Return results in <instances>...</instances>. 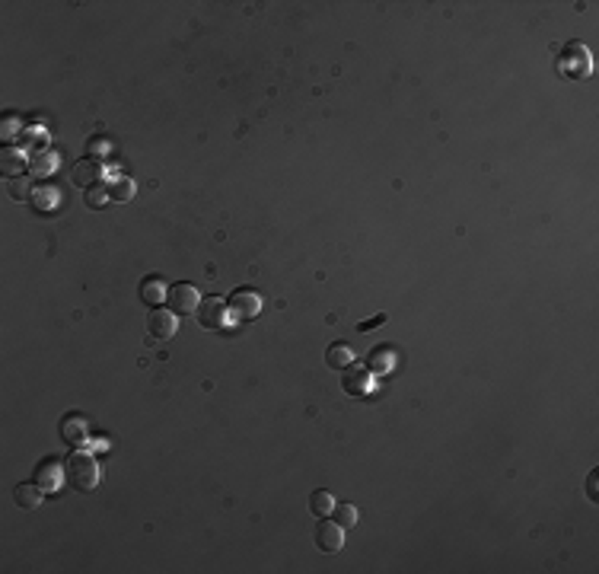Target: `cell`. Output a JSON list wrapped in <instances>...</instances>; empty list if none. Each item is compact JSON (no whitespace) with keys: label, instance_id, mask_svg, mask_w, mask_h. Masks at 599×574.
Returning <instances> with one entry per match:
<instances>
[{"label":"cell","instance_id":"1","mask_svg":"<svg viewBox=\"0 0 599 574\" xmlns=\"http://www.w3.org/2000/svg\"><path fill=\"white\" fill-rule=\"evenodd\" d=\"M99 463L96 456L86 453V450H74V453L64 460V479L71 482V488L77 491H96L99 485Z\"/></svg>","mask_w":599,"mask_h":574},{"label":"cell","instance_id":"2","mask_svg":"<svg viewBox=\"0 0 599 574\" xmlns=\"http://www.w3.org/2000/svg\"><path fill=\"white\" fill-rule=\"evenodd\" d=\"M558 67H561V74L571 77V80H577V77H587V74H590V48L581 45V42H571V45H564L561 58H558Z\"/></svg>","mask_w":599,"mask_h":574},{"label":"cell","instance_id":"3","mask_svg":"<svg viewBox=\"0 0 599 574\" xmlns=\"http://www.w3.org/2000/svg\"><path fill=\"white\" fill-rule=\"evenodd\" d=\"M198 323H201V329H207V332H223L227 329V319H230V310H227V303H223L220 297H204L201 303H198Z\"/></svg>","mask_w":599,"mask_h":574},{"label":"cell","instance_id":"4","mask_svg":"<svg viewBox=\"0 0 599 574\" xmlns=\"http://www.w3.org/2000/svg\"><path fill=\"white\" fill-rule=\"evenodd\" d=\"M227 310H230V319H255L262 313V300L249 287H236L227 300Z\"/></svg>","mask_w":599,"mask_h":574},{"label":"cell","instance_id":"5","mask_svg":"<svg viewBox=\"0 0 599 574\" xmlns=\"http://www.w3.org/2000/svg\"><path fill=\"white\" fill-rule=\"evenodd\" d=\"M166 300H169V310H173L175 316H188V313H198V290H194L192 284H173L166 290Z\"/></svg>","mask_w":599,"mask_h":574},{"label":"cell","instance_id":"6","mask_svg":"<svg viewBox=\"0 0 599 574\" xmlns=\"http://www.w3.org/2000/svg\"><path fill=\"white\" fill-rule=\"evenodd\" d=\"M147 332H150V338H157V342H169V338L179 332V316H175L173 310H153V313L147 316Z\"/></svg>","mask_w":599,"mask_h":574},{"label":"cell","instance_id":"7","mask_svg":"<svg viewBox=\"0 0 599 574\" xmlns=\"http://www.w3.org/2000/svg\"><path fill=\"white\" fill-rule=\"evenodd\" d=\"M344 546V529L335 523V520H319L316 527V549L319 552H338Z\"/></svg>","mask_w":599,"mask_h":574},{"label":"cell","instance_id":"8","mask_svg":"<svg viewBox=\"0 0 599 574\" xmlns=\"http://www.w3.org/2000/svg\"><path fill=\"white\" fill-rule=\"evenodd\" d=\"M29 166V160H26V150L23 147H3L0 150V173L7 179H16V176H23V169Z\"/></svg>","mask_w":599,"mask_h":574},{"label":"cell","instance_id":"9","mask_svg":"<svg viewBox=\"0 0 599 574\" xmlns=\"http://www.w3.org/2000/svg\"><path fill=\"white\" fill-rule=\"evenodd\" d=\"M13 498H16V504H19V508L36 510L38 504H42V498H45V488H42L38 482H23V485H16V491H13Z\"/></svg>","mask_w":599,"mask_h":574},{"label":"cell","instance_id":"10","mask_svg":"<svg viewBox=\"0 0 599 574\" xmlns=\"http://www.w3.org/2000/svg\"><path fill=\"white\" fill-rule=\"evenodd\" d=\"M61 475H64V466L58 463V460H45V463H38V469H36V482L45 491H55L58 485H61Z\"/></svg>","mask_w":599,"mask_h":574},{"label":"cell","instance_id":"11","mask_svg":"<svg viewBox=\"0 0 599 574\" xmlns=\"http://www.w3.org/2000/svg\"><path fill=\"white\" fill-rule=\"evenodd\" d=\"M325 364L335 367V371H348L351 364H354V348L344 342H332L325 348Z\"/></svg>","mask_w":599,"mask_h":574},{"label":"cell","instance_id":"12","mask_svg":"<svg viewBox=\"0 0 599 574\" xmlns=\"http://www.w3.org/2000/svg\"><path fill=\"white\" fill-rule=\"evenodd\" d=\"M169 287L163 284V278H157V275H150V278L140 281V297H144V303H160L163 297H166Z\"/></svg>","mask_w":599,"mask_h":574},{"label":"cell","instance_id":"13","mask_svg":"<svg viewBox=\"0 0 599 574\" xmlns=\"http://www.w3.org/2000/svg\"><path fill=\"white\" fill-rule=\"evenodd\" d=\"M332 508H335V501H332V495L325 488H316L313 495H309V510H313V517H332Z\"/></svg>","mask_w":599,"mask_h":574},{"label":"cell","instance_id":"14","mask_svg":"<svg viewBox=\"0 0 599 574\" xmlns=\"http://www.w3.org/2000/svg\"><path fill=\"white\" fill-rule=\"evenodd\" d=\"M370 389V373L367 371H344V392H351V396H364Z\"/></svg>","mask_w":599,"mask_h":574},{"label":"cell","instance_id":"15","mask_svg":"<svg viewBox=\"0 0 599 574\" xmlns=\"http://www.w3.org/2000/svg\"><path fill=\"white\" fill-rule=\"evenodd\" d=\"M61 434H64L67 444H84L86 425L80 421V418H64V421H61Z\"/></svg>","mask_w":599,"mask_h":574},{"label":"cell","instance_id":"16","mask_svg":"<svg viewBox=\"0 0 599 574\" xmlns=\"http://www.w3.org/2000/svg\"><path fill=\"white\" fill-rule=\"evenodd\" d=\"M332 517H335V523H338L342 529H348V527H354V523H357V508H354V504H335Z\"/></svg>","mask_w":599,"mask_h":574},{"label":"cell","instance_id":"17","mask_svg":"<svg viewBox=\"0 0 599 574\" xmlns=\"http://www.w3.org/2000/svg\"><path fill=\"white\" fill-rule=\"evenodd\" d=\"M370 371H379V373H386L392 364H396V354L389 351V348H379V351H370Z\"/></svg>","mask_w":599,"mask_h":574},{"label":"cell","instance_id":"18","mask_svg":"<svg viewBox=\"0 0 599 574\" xmlns=\"http://www.w3.org/2000/svg\"><path fill=\"white\" fill-rule=\"evenodd\" d=\"M32 201H36L38 211H51V208L58 204V192L51 186H38L36 192H32Z\"/></svg>","mask_w":599,"mask_h":574},{"label":"cell","instance_id":"19","mask_svg":"<svg viewBox=\"0 0 599 574\" xmlns=\"http://www.w3.org/2000/svg\"><path fill=\"white\" fill-rule=\"evenodd\" d=\"M32 192H36V188H29V179H23V176L7 182V195L13 201H26V198H32Z\"/></svg>","mask_w":599,"mask_h":574},{"label":"cell","instance_id":"20","mask_svg":"<svg viewBox=\"0 0 599 574\" xmlns=\"http://www.w3.org/2000/svg\"><path fill=\"white\" fill-rule=\"evenodd\" d=\"M96 176H99L96 160H84V163L77 166V173H74V179L80 182V186H96Z\"/></svg>","mask_w":599,"mask_h":574},{"label":"cell","instance_id":"21","mask_svg":"<svg viewBox=\"0 0 599 574\" xmlns=\"http://www.w3.org/2000/svg\"><path fill=\"white\" fill-rule=\"evenodd\" d=\"M131 195H134V182H131L128 176L115 179V182L109 186V198H112V201H128Z\"/></svg>","mask_w":599,"mask_h":574},{"label":"cell","instance_id":"22","mask_svg":"<svg viewBox=\"0 0 599 574\" xmlns=\"http://www.w3.org/2000/svg\"><path fill=\"white\" fill-rule=\"evenodd\" d=\"M55 169V157L51 153H36V157L29 160V173L32 176H48Z\"/></svg>","mask_w":599,"mask_h":574},{"label":"cell","instance_id":"23","mask_svg":"<svg viewBox=\"0 0 599 574\" xmlns=\"http://www.w3.org/2000/svg\"><path fill=\"white\" fill-rule=\"evenodd\" d=\"M0 138L7 140V144L13 138H19V118L13 112H3V118H0Z\"/></svg>","mask_w":599,"mask_h":574},{"label":"cell","instance_id":"24","mask_svg":"<svg viewBox=\"0 0 599 574\" xmlns=\"http://www.w3.org/2000/svg\"><path fill=\"white\" fill-rule=\"evenodd\" d=\"M105 198H109V188H90V192H86V204H90V208H99Z\"/></svg>","mask_w":599,"mask_h":574},{"label":"cell","instance_id":"25","mask_svg":"<svg viewBox=\"0 0 599 574\" xmlns=\"http://www.w3.org/2000/svg\"><path fill=\"white\" fill-rule=\"evenodd\" d=\"M383 323H386V313H377V316H373V319H367V323H360L357 329H360V332H367V329H377V325H383Z\"/></svg>","mask_w":599,"mask_h":574},{"label":"cell","instance_id":"26","mask_svg":"<svg viewBox=\"0 0 599 574\" xmlns=\"http://www.w3.org/2000/svg\"><path fill=\"white\" fill-rule=\"evenodd\" d=\"M42 138H45L42 131H26V138H23V147H36Z\"/></svg>","mask_w":599,"mask_h":574},{"label":"cell","instance_id":"27","mask_svg":"<svg viewBox=\"0 0 599 574\" xmlns=\"http://www.w3.org/2000/svg\"><path fill=\"white\" fill-rule=\"evenodd\" d=\"M587 488H590V498H593V501H596V473H593V475H590V485H587Z\"/></svg>","mask_w":599,"mask_h":574}]
</instances>
